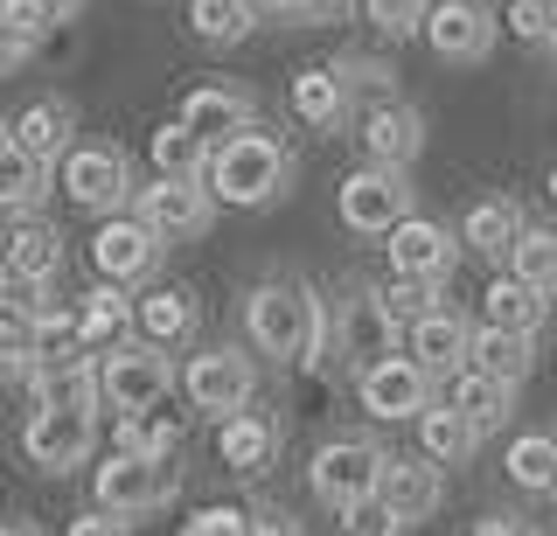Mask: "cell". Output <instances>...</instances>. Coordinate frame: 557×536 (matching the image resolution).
<instances>
[{
	"label": "cell",
	"instance_id": "cell-7",
	"mask_svg": "<svg viewBox=\"0 0 557 536\" xmlns=\"http://www.w3.org/2000/svg\"><path fill=\"white\" fill-rule=\"evenodd\" d=\"M383 446L370 439H327L321 453H313V495L327 501V509H356V501H376V481H383Z\"/></svg>",
	"mask_w": 557,
	"mask_h": 536
},
{
	"label": "cell",
	"instance_id": "cell-29",
	"mask_svg": "<svg viewBox=\"0 0 557 536\" xmlns=\"http://www.w3.org/2000/svg\"><path fill=\"white\" fill-rule=\"evenodd\" d=\"M49 196V161H35L8 140V126H0V210L8 216H28L35 202Z\"/></svg>",
	"mask_w": 557,
	"mask_h": 536
},
{
	"label": "cell",
	"instance_id": "cell-13",
	"mask_svg": "<svg viewBox=\"0 0 557 536\" xmlns=\"http://www.w3.org/2000/svg\"><path fill=\"white\" fill-rule=\"evenodd\" d=\"M356 397H362V411L370 419H418V411L432 404V376L418 370L411 356H383V362H370V370L356 376Z\"/></svg>",
	"mask_w": 557,
	"mask_h": 536
},
{
	"label": "cell",
	"instance_id": "cell-48",
	"mask_svg": "<svg viewBox=\"0 0 557 536\" xmlns=\"http://www.w3.org/2000/svg\"><path fill=\"white\" fill-rule=\"evenodd\" d=\"M251 536H293L286 515H251Z\"/></svg>",
	"mask_w": 557,
	"mask_h": 536
},
{
	"label": "cell",
	"instance_id": "cell-39",
	"mask_svg": "<svg viewBox=\"0 0 557 536\" xmlns=\"http://www.w3.org/2000/svg\"><path fill=\"white\" fill-rule=\"evenodd\" d=\"M356 8L370 14L376 36H418V28H425V8H432V0H356Z\"/></svg>",
	"mask_w": 557,
	"mask_h": 536
},
{
	"label": "cell",
	"instance_id": "cell-35",
	"mask_svg": "<svg viewBox=\"0 0 557 536\" xmlns=\"http://www.w3.org/2000/svg\"><path fill=\"white\" fill-rule=\"evenodd\" d=\"M147 153H153V167H161V175H174V182H202V175H209V147L182 126V119L153 133V147H147Z\"/></svg>",
	"mask_w": 557,
	"mask_h": 536
},
{
	"label": "cell",
	"instance_id": "cell-14",
	"mask_svg": "<svg viewBox=\"0 0 557 536\" xmlns=\"http://www.w3.org/2000/svg\"><path fill=\"white\" fill-rule=\"evenodd\" d=\"M502 22L481 8V0H432L425 8V42L440 49L446 63H481L487 49H495Z\"/></svg>",
	"mask_w": 557,
	"mask_h": 536
},
{
	"label": "cell",
	"instance_id": "cell-41",
	"mask_svg": "<svg viewBox=\"0 0 557 536\" xmlns=\"http://www.w3.org/2000/svg\"><path fill=\"white\" fill-rule=\"evenodd\" d=\"M383 300V314H391L397 327H411V321H425L432 307H440V286H418V279H397L391 292H376Z\"/></svg>",
	"mask_w": 557,
	"mask_h": 536
},
{
	"label": "cell",
	"instance_id": "cell-9",
	"mask_svg": "<svg viewBox=\"0 0 557 536\" xmlns=\"http://www.w3.org/2000/svg\"><path fill=\"white\" fill-rule=\"evenodd\" d=\"M98 509L112 515H147V509H168L174 501V466L168 460H139V453H112L98 466Z\"/></svg>",
	"mask_w": 557,
	"mask_h": 536
},
{
	"label": "cell",
	"instance_id": "cell-21",
	"mask_svg": "<svg viewBox=\"0 0 557 536\" xmlns=\"http://www.w3.org/2000/svg\"><path fill=\"white\" fill-rule=\"evenodd\" d=\"M411 335V362L425 376H453V370H467V341H474V327H467L453 307H432L425 321H411L405 327Z\"/></svg>",
	"mask_w": 557,
	"mask_h": 536
},
{
	"label": "cell",
	"instance_id": "cell-2",
	"mask_svg": "<svg viewBox=\"0 0 557 536\" xmlns=\"http://www.w3.org/2000/svg\"><path fill=\"white\" fill-rule=\"evenodd\" d=\"M286 182H293V153L265 126L237 133V140H223V147H209V196H216V202L258 210V202H272Z\"/></svg>",
	"mask_w": 557,
	"mask_h": 536
},
{
	"label": "cell",
	"instance_id": "cell-33",
	"mask_svg": "<svg viewBox=\"0 0 557 536\" xmlns=\"http://www.w3.org/2000/svg\"><path fill=\"white\" fill-rule=\"evenodd\" d=\"M509 481L522 495H557V432H522L509 446Z\"/></svg>",
	"mask_w": 557,
	"mask_h": 536
},
{
	"label": "cell",
	"instance_id": "cell-15",
	"mask_svg": "<svg viewBox=\"0 0 557 536\" xmlns=\"http://www.w3.org/2000/svg\"><path fill=\"white\" fill-rule=\"evenodd\" d=\"M147 230H161V237H202L209 223H216V196H209L202 182H174V175H161L139 196V210H133Z\"/></svg>",
	"mask_w": 557,
	"mask_h": 536
},
{
	"label": "cell",
	"instance_id": "cell-27",
	"mask_svg": "<svg viewBox=\"0 0 557 536\" xmlns=\"http://www.w3.org/2000/svg\"><path fill=\"white\" fill-rule=\"evenodd\" d=\"M460 251H481V258H509V245L522 237V210L509 196H487V202H474V210L460 216Z\"/></svg>",
	"mask_w": 557,
	"mask_h": 536
},
{
	"label": "cell",
	"instance_id": "cell-34",
	"mask_svg": "<svg viewBox=\"0 0 557 536\" xmlns=\"http://www.w3.org/2000/svg\"><path fill=\"white\" fill-rule=\"evenodd\" d=\"M509 279H522L530 292H557V230H530L522 223V237L509 245Z\"/></svg>",
	"mask_w": 557,
	"mask_h": 536
},
{
	"label": "cell",
	"instance_id": "cell-37",
	"mask_svg": "<svg viewBox=\"0 0 557 536\" xmlns=\"http://www.w3.org/2000/svg\"><path fill=\"white\" fill-rule=\"evenodd\" d=\"M174 446H182V419H174V411H139V419H126V446H119V453L174 460Z\"/></svg>",
	"mask_w": 557,
	"mask_h": 536
},
{
	"label": "cell",
	"instance_id": "cell-16",
	"mask_svg": "<svg viewBox=\"0 0 557 536\" xmlns=\"http://www.w3.org/2000/svg\"><path fill=\"white\" fill-rule=\"evenodd\" d=\"M28 390L35 404H98V370H91V349L77 341H49L28 370Z\"/></svg>",
	"mask_w": 557,
	"mask_h": 536
},
{
	"label": "cell",
	"instance_id": "cell-44",
	"mask_svg": "<svg viewBox=\"0 0 557 536\" xmlns=\"http://www.w3.org/2000/svg\"><path fill=\"white\" fill-rule=\"evenodd\" d=\"M356 0H258V14H293V22H342Z\"/></svg>",
	"mask_w": 557,
	"mask_h": 536
},
{
	"label": "cell",
	"instance_id": "cell-22",
	"mask_svg": "<svg viewBox=\"0 0 557 536\" xmlns=\"http://www.w3.org/2000/svg\"><path fill=\"white\" fill-rule=\"evenodd\" d=\"M216 453H223V466H237V474H265V466L278 460V425L265 419V411H231L223 419V432H216Z\"/></svg>",
	"mask_w": 557,
	"mask_h": 536
},
{
	"label": "cell",
	"instance_id": "cell-1",
	"mask_svg": "<svg viewBox=\"0 0 557 536\" xmlns=\"http://www.w3.org/2000/svg\"><path fill=\"white\" fill-rule=\"evenodd\" d=\"M244 327H251L258 356L307 362V356H321V341H327V307L313 300L300 279H265L244 300Z\"/></svg>",
	"mask_w": 557,
	"mask_h": 536
},
{
	"label": "cell",
	"instance_id": "cell-3",
	"mask_svg": "<svg viewBox=\"0 0 557 536\" xmlns=\"http://www.w3.org/2000/svg\"><path fill=\"white\" fill-rule=\"evenodd\" d=\"M174 384H182V376H174V362L153 349V341H139V335L119 341V349L98 362V397L112 411H126V419H139V411H161Z\"/></svg>",
	"mask_w": 557,
	"mask_h": 536
},
{
	"label": "cell",
	"instance_id": "cell-18",
	"mask_svg": "<svg viewBox=\"0 0 557 536\" xmlns=\"http://www.w3.org/2000/svg\"><path fill=\"white\" fill-rule=\"evenodd\" d=\"M63 265V237L49 230L42 216H22L8 237H0V279L8 286H49Z\"/></svg>",
	"mask_w": 557,
	"mask_h": 536
},
{
	"label": "cell",
	"instance_id": "cell-4",
	"mask_svg": "<svg viewBox=\"0 0 557 536\" xmlns=\"http://www.w3.org/2000/svg\"><path fill=\"white\" fill-rule=\"evenodd\" d=\"M57 182L77 210H98V216H119L133 202V161L119 153L112 140H70V153L57 161Z\"/></svg>",
	"mask_w": 557,
	"mask_h": 536
},
{
	"label": "cell",
	"instance_id": "cell-36",
	"mask_svg": "<svg viewBox=\"0 0 557 536\" xmlns=\"http://www.w3.org/2000/svg\"><path fill=\"white\" fill-rule=\"evenodd\" d=\"M418 419H425V460H467L481 446V432L467 425L453 404H425Z\"/></svg>",
	"mask_w": 557,
	"mask_h": 536
},
{
	"label": "cell",
	"instance_id": "cell-5",
	"mask_svg": "<svg viewBox=\"0 0 557 536\" xmlns=\"http://www.w3.org/2000/svg\"><path fill=\"white\" fill-rule=\"evenodd\" d=\"M91 446H98V411L91 404H35V419L22 425V453L42 466V474L84 466Z\"/></svg>",
	"mask_w": 557,
	"mask_h": 536
},
{
	"label": "cell",
	"instance_id": "cell-24",
	"mask_svg": "<svg viewBox=\"0 0 557 536\" xmlns=\"http://www.w3.org/2000/svg\"><path fill=\"white\" fill-rule=\"evenodd\" d=\"M397 335H405V327L383 314L376 292H356V300H348V314H342V356H356L362 370H370V362H383V356L397 349Z\"/></svg>",
	"mask_w": 557,
	"mask_h": 536
},
{
	"label": "cell",
	"instance_id": "cell-47",
	"mask_svg": "<svg viewBox=\"0 0 557 536\" xmlns=\"http://www.w3.org/2000/svg\"><path fill=\"white\" fill-rule=\"evenodd\" d=\"M474 536H530L516 523V515H487V523H474Z\"/></svg>",
	"mask_w": 557,
	"mask_h": 536
},
{
	"label": "cell",
	"instance_id": "cell-49",
	"mask_svg": "<svg viewBox=\"0 0 557 536\" xmlns=\"http://www.w3.org/2000/svg\"><path fill=\"white\" fill-rule=\"evenodd\" d=\"M0 536H42L35 523H0Z\"/></svg>",
	"mask_w": 557,
	"mask_h": 536
},
{
	"label": "cell",
	"instance_id": "cell-10",
	"mask_svg": "<svg viewBox=\"0 0 557 536\" xmlns=\"http://www.w3.org/2000/svg\"><path fill=\"white\" fill-rule=\"evenodd\" d=\"M91 265L104 272V286H139L161 265V230H147L139 216H104L91 237Z\"/></svg>",
	"mask_w": 557,
	"mask_h": 536
},
{
	"label": "cell",
	"instance_id": "cell-12",
	"mask_svg": "<svg viewBox=\"0 0 557 536\" xmlns=\"http://www.w3.org/2000/svg\"><path fill=\"white\" fill-rule=\"evenodd\" d=\"M383 251H391L397 279H418V286H446V272L460 265V237H453L446 223H432V216H405Z\"/></svg>",
	"mask_w": 557,
	"mask_h": 536
},
{
	"label": "cell",
	"instance_id": "cell-38",
	"mask_svg": "<svg viewBox=\"0 0 557 536\" xmlns=\"http://www.w3.org/2000/svg\"><path fill=\"white\" fill-rule=\"evenodd\" d=\"M35 356H42V335H35L28 321L0 314V376H28V370H35Z\"/></svg>",
	"mask_w": 557,
	"mask_h": 536
},
{
	"label": "cell",
	"instance_id": "cell-17",
	"mask_svg": "<svg viewBox=\"0 0 557 536\" xmlns=\"http://www.w3.org/2000/svg\"><path fill=\"white\" fill-rule=\"evenodd\" d=\"M446 481H440V460L411 453V460H383V481H376V501L391 509V523H425L440 509Z\"/></svg>",
	"mask_w": 557,
	"mask_h": 536
},
{
	"label": "cell",
	"instance_id": "cell-6",
	"mask_svg": "<svg viewBox=\"0 0 557 536\" xmlns=\"http://www.w3.org/2000/svg\"><path fill=\"white\" fill-rule=\"evenodd\" d=\"M335 210L356 237H391L397 223L411 216V182L397 175V167H356V175L342 182Z\"/></svg>",
	"mask_w": 557,
	"mask_h": 536
},
{
	"label": "cell",
	"instance_id": "cell-28",
	"mask_svg": "<svg viewBox=\"0 0 557 536\" xmlns=\"http://www.w3.org/2000/svg\"><path fill=\"white\" fill-rule=\"evenodd\" d=\"M446 404H453V411H460V419L487 439V432L509 419L516 384H495V376H481V370H453V397H446Z\"/></svg>",
	"mask_w": 557,
	"mask_h": 536
},
{
	"label": "cell",
	"instance_id": "cell-8",
	"mask_svg": "<svg viewBox=\"0 0 557 536\" xmlns=\"http://www.w3.org/2000/svg\"><path fill=\"white\" fill-rule=\"evenodd\" d=\"M182 390H188V404H196V411H209V419H231V411L251 404L258 370H251V356H244V349H202V356H188Z\"/></svg>",
	"mask_w": 557,
	"mask_h": 536
},
{
	"label": "cell",
	"instance_id": "cell-45",
	"mask_svg": "<svg viewBox=\"0 0 557 536\" xmlns=\"http://www.w3.org/2000/svg\"><path fill=\"white\" fill-rule=\"evenodd\" d=\"M28 57H35V36H28V28H14L8 14H0V77H8V71H22Z\"/></svg>",
	"mask_w": 557,
	"mask_h": 536
},
{
	"label": "cell",
	"instance_id": "cell-32",
	"mask_svg": "<svg viewBox=\"0 0 557 536\" xmlns=\"http://www.w3.org/2000/svg\"><path fill=\"white\" fill-rule=\"evenodd\" d=\"M188 28H196L202 42L231 49L258 28V0H188Z\"/></svg>",
	"mask_w": 557,
	"mask_h": 536
},
{
	"label": "cell",
	"instance_id": "cell-30",
	"mask_svg": "<svg viewBox=\"0 0 557 536\" xmlns=\"http://www.w3.org/2000/svg\"><path fill=\"white\" fill-rule=\"evenodd\" d=\"M481 327H509V335H536V327H544V292H530L522 279H509V272H502V279L481 292Z\"/></svg>",
	"mask_w": 557,
	"mask_h": 536
},
{
	"label": "cell",
	"instance_id": "cell-42",
	"mask_svg": "<svg viewBox=\"0 0 557 536\" xmlns=\"http://www.w3.org/2000/svg\"><path fill=\"white\" fill-rule=\"evenodd\" d=\"M182 536H251V509H237V501H209L182 523Z\"/></svg>",
	"mask_w": 557,
	"mask_h": 536
},
{
	"label": "cell",
	"instance_id": "cell-46",
	"mask_svg": "<svg viewBox=\"0 0 557 536\" xmlns=\"http://www.w3.org/2000/svg\"><path fill=\"white\" fill-rule=\"evenodd\" d=\"M70 536H133L126 515H112V509H84L77 523H70Z\"/></svg>",
	"mask_w": 557,
	"mask_h": 536
},
{
	"label": "cell",
	"instance_id": "cell-40",
	"mask_svg": "<svg viewBox=\"0 0 557 536\" xmlns=\"http://www.w3.org/2000/svg\"><path fill=\"white\" fill-rule=\"evenodd\" d=\"M84 0H0V14H8L14 28H28V36H42V28H57V22H70Z\"/></svg>",
	"mask_w": 557,
	"mask_h": 536
},
{
	"label": "cell",
	"instance_id": "cell-26",
	"mask_svg": "<svg viewBox=\"0 0 557 536\" xmlns=\"http://www.w3.org/2000/svg\"><path fill=\"white\" fill-rule=\"evenodd\" d=\"M536 362V335H509V327H474L467 341V370L495 376V384H522Z\"/></svg>",
	"mask_w": 557,
	"mask_h": 536
},
{
	"label": "cell",
	"instance_id": "cell-11",
	"mask_svg": "<svg viewBox=\"0 0 557 536\" xmlns=\"http://www.w3.org/2000/svg\"><path fill=\"white\" fill-rule=\"evenodd\" d=\"M356 140H362V161L370 167H397V175H405L418 153H425V119H418L405 98H376V105L356 119Z\"/></svg>",
	"mask_w": 557,
	"mask_h": 536
},
{
	"label": "cell",
	"instance_id": "cell-31",
	"mask_svg": "<svg viewBox=\"0 0 557 536\" xmlns=\"http://www.w3.org/2000/svg\"><path fill=\"white\" fill-rule=\"evenodd\" d=\"M133 335L153 341V349L188 341V335H196V307H188V292H153V300H133Z\"/></svg>",
	"mask_w": 557,
	"mask_h": 536
},
{
	"label": "cell",
	"instance_id": "cell-50",
	"mask_svg": "<svg viewBox=\"0 0 557 536\" xmlns=\"http://www.w3.org/2000/svg\"><path fill=\"white\" fill-rule=\"evenodd\" d=\"M550 202H557V167H550Z\"/></svg>",
	"mask_w": 557,
	"mask_h": 536
},
{
	"label": "cell",
	"instance_id": "cell-25",
	"mask_svg": "<svg viewBox=\"0 0 557 536\" xmlns=\"http://www.w3.org/2000/svg\"><path fill=\"white\" fill-rule=\"evenodd\" d=\"M293 112H300V126L327 133L348 119V84L335 63H307V71H293Z\"/></svg>",
	"mask_w": 557,
	"mask_h": 536
},
{
	"label": "cell",
	"instance_id": "cell-20",
	"mask_svg": "<svg viewBox=\"0 0 557 536\" xmlns=\"http://www.w3.org/2000/svg\"><path fill=\"white\" fill-rule=\"evenodd\" d=\"M182 126L196 133L202 147H223V140H237V133H251V98H244L237 84H196V91L182 98Z\"/></svg>",
	"mask_w": 557,
	"mask_h": 536
},
{
	"label": "cell",
	"instance_id": "cell-19",
	"mask_svg": "<svg viewBox=\"0 0 557 536\" xmlns=\"http://www.w3.org/2000/svg\"><path fill=\"white\" fill-rule=\"evenodd\" d=\"M70 341L91 356H112L119 341H133V300L126 286H91L77 307H70Z\"/></svg>",
	"mask_w": 557,
	"mask_h": 536
},
{
	"label": "cell",
	"instance_id": "cell-43",
	"mask_svg": "<svg viewBox=\"0 0 557 536\" xmlns=\"http://www.w3.org/2000/svg\"><path fill=\"white\" fill-rule=\"evenodd\" d=\"M509 28L522 42H557V0H509Z\"/></svg>",
	"mask_w": 557,
	"mask_h": 536
},
{
	"label": "cell",
	"instance_id": "cell-23",
	"mask_svg": "<svg viewBox=\"0 0 557 536\" xmlns=\"http://www.w3.org/2000/svg\"><path fill=\"white\" fill-rule=\"evenodd\" d=\"M70 133H77V112H70V98H35V105L8 126V140L35 153V161H63L70 153Z\"/></svg>",
	"mask_w": 557,
	"mask_h": 536
}]
</instances>
